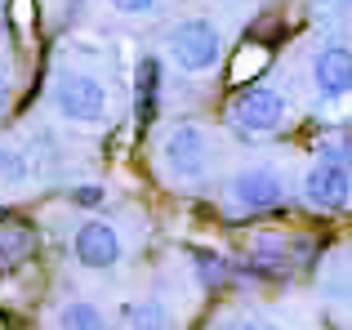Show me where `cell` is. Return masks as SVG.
Here are the masks:
<instances>
[{"label": "cell", "instance_id": "obj_1", "mask_svg": "<svg viewBox=\"0 0 352 330\" xmlns=\"http://www.w3.org/2000/svg\"><path fill=\"white\" fill-rule=\"evenodd\" d=\"M161 161L174 179H206L214 165V139L192 121H179L161 134Z\"/></svg>", "mask_w": 352, "mask_h": 330}, {"label": "cell", "instance_id": "obj_2", "mask_svg": "<svg viewBox=\"0 0 352 330\" xmlns=\"http://www.w3.org/2000/svg\"><path fill=\"white\" fill-rule=\"evenodd\" d=\"M170 58H174L179 72L201 76V72H210L223 58V36H219V27L206 23V18H183L170 32Z\"/></svg>", "mask_w": 352, "mask_h": 330}, {"label": "cell", "instance_id": "obj_3", "mask_svg": "<svg viewBox=\"0 0 352 330\" xmlns=\"http://www.w3.org/2000/svg\"><path fill=\"white\" fill-rule=\"evenodd\" d=\"M54 107L76 125H98L107 116V89L85 72H67L54 80Z\"/></svg>", "mask_w": 352, "mask_h": 330}, {"label": "cell", "instance_id": "obj_4", "mask_svg": "<svg viewBox=\"0 0 352 330\" xmlns=\"http://www.w3.org/2000/svg\"><path fill=\"white\" fill-rule=\"evenodd\" d=\"M232 125L245 134H272L276 125L285 121V98L276 94L272 85H245L241 94L232 98Z\"/></svg>", "mask_w": 352, "mask_h": 330}, {"label": "cell", "instance_id": "obj_5", "mask_svg": "<svg viewBox=\"0 0 352 330\" xmlns=\"http://www.w3.org/2000/svg\"><path fill=\"white\" fill-rule=\"evenodd\" d=\"M303 201L312 210H344L352 201V165L317 157V165L303 179Z\"/></svg>", "mask_w": 352, "mask_h": 330}, {"label": "cell", "instance_id": "obj_6", "mask_svg": "<svg viewBox=\"0 0 352 330\" xmlns=\"http://www.w3.org/2000/svg\"><path fill=\"white\" fill-rule=\"evenodd\" d=\"M72 254H76L80 268L89 272H107L120 263V232L112 223H103V219H89V223L76 228V236H72Z\"/></svg>", "mask_w": 352, "mask_h": 330}, {"label": "cell", "instance_id": "obj_7", "mask_svg": "<svg viewBox=\"0 0 352 330\" xmlns=\"http://www.w3.org/2000/svg\"><path fill=\"white\" fill-rule=\"evenodd\" d=\"M281 197H285V183H281V174L276 170H267V165H250V170H241L236 179H232V201L241 210H272V206H281Z\"/></svg>", "mask_w": 352, "mask_h": 330}, {"label": "cell", "instance_id": "obj_8", "mask_svg": "<svg viewBox=\"0 0 352 330\" xmlns=\"http://www.w3.org/2000/svg\"><path fill=\"white\" fill-rule=\"evenodd\" d=\"M312 80L321 98H344L352 94V50L348 45H326L312 58Z\"/></svg>", "mask_w": 352, "mask_h": 330}, {"label": "cell", "instance_id": "obj_9", "mask_svg": "<svg viewBox=\"0 0 352 330\" xmlns=\"http://www.w3.org/2000/svg\"><path fill=\"white\" fill-rule=\"evenodd\" d=\"M36 250V232L18 219H5L0 223V272H14L18 263H27Z\"/></svg>", "mask_w": 352, "mask_h": 330}, {"label": "cell", "instance_id": "obj_10", "mask_svg": "<svg viewBox=\"0 0 352 330\" xmlns=\"http://www.w3.org/2000/svg\"><path fill=\"white\" fill-rule=\"evenodd\" d=\"M134 112L138 121H152L156 116V94H161V63L147 54V58H138V72H134Z\"/></svg>", "mask_w": 352, "mask_h": 330}, {"label": "cell", "instance_id": "obj_11", "mask_svg": "<svg viewBox=\"0 0 352 330\" xmlns=\"http://www.w3.org/2000/svg\"><path fill=\"white\" fill-rule=\"evenodd\" d=\"M120 322L125 330H170V308L161 299H134V304H125Z\"/></svg>", "mask_w": 352, "mask_h": 330}, {"label": "cell", "instance_id": "obj_12", "mask_svg": "<svg viewBox=\"0 0 352 330\" xmlns=\"http://www.w3.org/2000/svg\"><path fill=\"white\" fill-rule=\"evenodd\" d=\"M58 330H107V317L89 299H67L58 308Z\"/></svg>", "mask_w": 352, "mask_h": 330}, {"label": "cell", "instance_id": "obj_13", "mask_svg": "<svg viewBox=\"0 0 352 330\" xmlns=\"http://www.w3.org/2000/svg\"><path fill=\"white\" fill-rule=\"evenodd\" d=\"M27 179H32V161H27V152L0 143V183L18 188V183H27Z\"/></svg>", "mask_w": 352, "mask_h": 330}, {"label": "cell", "instance_id": "obj_14", "mask_svg": "<svg viewBox=\"0 0 352 330\" xmlns=\"http://www.w3.org/2000/svg\"><path fill=\"white\" fill-rule=\"evenodd\" d=\"M112 9H120V14H152L156 0H112Z\"/></svg>", "mask_w": 352, "mask_h": 330}, {"label": "cell", "instance_id": "obj_15", "mask_svg": "<svg viewBox=\"0 0 352 330\" xmlns=\"http://www.w3.org/2000/svg\"><path fill=\"white\" fill-rule=\"evenodd\" d=\"M76 201H85V206H94V201H98V188H80V192H76Z\"/></svg>", "mask_w": 352, "mask_h": 330}, {"label": "cell", "instance_id": "obj_16", "mask_svg": "<svg viewBox=\"0 0 352 330\" xmlns=\"http://www.w3.org/2000/svg\"><path fill=\"white\" fill-rule=\"evenodd\" d=\"M5 103H9V76L0 72V107H5Z\"/></svg>", "mask_w": 352, "mask_h": 330}, {"label": "cell", "instance_id": "obj_17", "mask_svg": "<svg viewBox=\"0 0 352 330\" xmlns=\"http://www.w3.org/2000/svg\"><path fill=\"white\" fill-rule=\"evenodd\" d=\"M232 330H267L263 322H241V326H232Z\"/></svg>", "mask_w": 352, "mask_h": 330}, {"label": "cell", "instance_id": "obj_18", "mask_svg": "<svg viewBox=\"0 0 352 330\" xmlns=\"http://www.w3.org/2000/svg\"><path fill=\"white\" fill-rule=\"evenodd\" d=\"M344 5H352V0H344Z\"/></svg>", "mask_w": 352, "mask_h": 330}]
</instances>
